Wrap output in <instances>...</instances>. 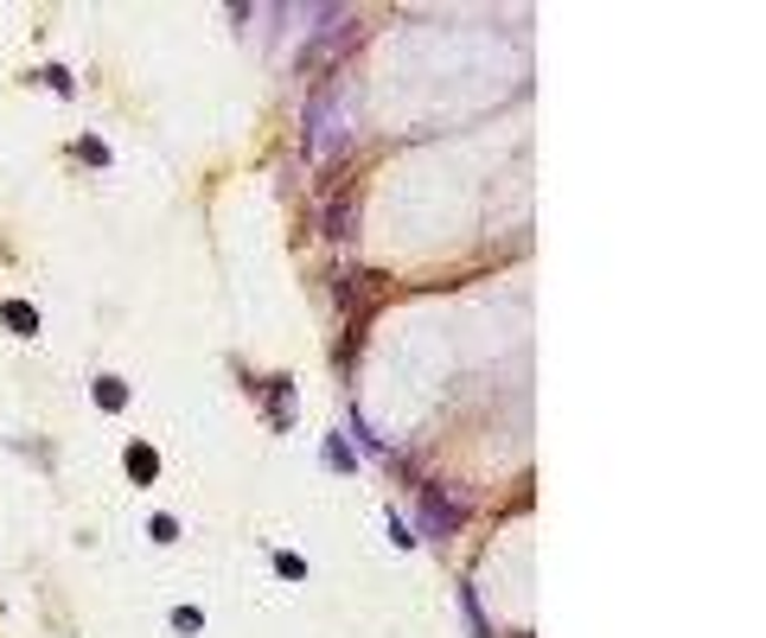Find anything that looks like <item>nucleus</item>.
Masks as SVG:
<instances>
[{
    "label": "nucleus",
    "mask_w": 766,
    "mask_h": 638,
    "mask_svg": "<svg viewBox=\"0 0 766 638\" xmlns=\"http://www.w3.org/2000/svg\"><path fill=\"white\" fill-rule=\"evenodd\" d=\"M300 141H307V166H345V153H352V121H345V90L332 83V77H313V90H307V109H300Z\"/></svg>",
    "instance_id": "f257e3e1"
},
{
    "label": "nucleus",
    "mask_w": 766,
    "mask_h": 638,
    "mask_svg": "<svg viewBox=\"0 0 766 638\" xmlns=\"http://www.w3.org/2000/svg\"><path fill=\"white\" fill-rule=\"evenodd\" d=\"M307 26H313V38L300 45V58H294V71L300 77H332L345 58H352V45H365V26H358V13L352 7H313L307 13Z\"/></svg>",
    "instance_id": "f03ea898"
},
{
    "label": "nucleus",
    "mask_w": 766,
    "mask_h": 638,
    "mask_svg": "<svg viewBox=\"0 0 766 638\" xmlns=\"http://www.w3.org/2000/svg\"><path fill=\"white\" fill-rule=\"evenodd\" d=\"M467 518H473V511H467V504H460V498H454L447 486H422L415 543H422V536H428V543H447V536H460V530H467Z\"/></svg>",
    "instance_id": "7ed1b4c3"
},
{
    "label": "nucleus",
    "mask_w": 766,
    "mask_h": 638,
    "mask_svg": "<svg viewBox=\"0 0 766 638\" xmlns=\"http://www.w3.org/2000/svg\"><path fill=\"white\" fill-rule=\"evenodd\" d=\"M384 288H390V281H384V275H358V268H339V275H332V301H339V313H370V294H384Z\"/></svg>",
    "instance_id": "20e7f679"
},
{
    "label": "nucleus",
    "mask_w": 766,
    "mask_h": 638,
    "mask_svg": "<svg viewBox=\"0 0 766 638\" xmlns=\"http://www.w3.org/2000/svg\"><path fill=\"white\" fill-rule=\"evenodd\" d=\"M262 403H268V428H294V376H268L262 383Z\"/></svg>",
    "instance_id": "39448f33"
},
{
    "label": "nucleus",
    "mask_w": 766,
    "mask_h": 638,
    "mask_svg": "<svg viewBox=\"0 0 766 638\" xmlns=\"http://www.w3.org/2000/svg\"><path fill=\"white\" fill-rule=\"evenodd\" d=\"M320 230H327L332 243H352V230H358V198H352V192L332 198L327 211H320Z\"/></svg>",
    "instance_id": "423d86ee"
},
{
    "label": "nucleus",
    "mask_w": 766,
    "mask_h": 638,
    "mask_svg": "<svg viewBox=\"0 0 766 638\" xmlns=\"http://www.w3.org/2000/svg\"><path fill=\"white\" fill-rule=\"evenodd\" d=\"M122 466H128V479H135V486H153V479H160V453L147 448V441H128Z\"/></svg>",
    "instance_id": "0eeeda50"
},
{
    "label": "nucleus",
    "mask_w": 766,
    "mask_h": 638,
    "mask_svg": "<svg viewBox=\"0 0 766 638\" xmlns=\"http://www.w3.org/2000/svg\"><path fill=\"white\" fill-rule=\"evenodd\" d=\"M460 613H467V638H499V626H492V619H485V606H479L473 581H460Z\"/></svg>",
    "instance_id": "6e6552de"
},
{
    "label": "nucleus",
    "mask_w": 766,
    "mask_h": 638,
    "mask_svg": "<svg viewBox=\"0 0 766 638\" xmlns=\"http://www.w3.org/2000/svg\"><path fill=\"white\" fill-rule=\"evenodd\" d=\"M90 396H96V409H103V415H122V409H128V383H122L115 371L96 376V383H90Z\"/></svg>",
    "instance_id": "1a4fd4ad"
},
{
    "label": "nucleus",
    "mask_w": 766,
    "mask_h": 638,
    "mask_svg": "<svg viewBox=\"0 0 766 638\" xmlns=\"http://www.w3.org/2000/svg\"><path fill=\"white\" fill-rule=\"evenodd\" d=\"M320 460H327V473H358V466H365L345 434H327V441H320Z\"/></svg>",
    "instance_id": "9d476101"
},
{
    "label": "nucleus",
    "mask_w": 766,
    "mask_h": 638,
    "mask_svg": "<svg viewBox=\"0 0 766 638\" xmlns=\"http://www.w3.org/2000/svg\"><path fill=\"white\" fill-rule=\"evenodd\" d=\"M0 320H7V333H20V338L38 333V313L26 301H0Z\"/></svg>",
    "instance_id": "9b49d317"
},
{
    "label": "nucleus",
    "mask_w": 766,
    "mask_h": 638,
    "mask_svg": "<svg viewBox=\"0 0 766 638\" xmlns=\"http://www.w3.org/2000/svg\"><path fill=\"white\" fill-rule=\"evenodd\" d=\"M77 160H83V166H96V173H103V166H110L115 153H110V141H103V135H77Z\"/></svg>",
    "instance_id": "f8f14e48"
},
{
    "label": "nucleus",
    "mask_w": 766,
    "mask_h": 638,
    "mask_svg": "<svg viewBox=\"0 0 766 638\" xmlns=\"http://www.w3.org/2000/svg\"><path fill=\"white\" fill-rule=\"evenodd\" d=\"M352 434H358V441H365L370 453H384V460L397 453V448H390V441H384V434H377V428H370V421H365V409H352Z\"/></svg>",
    "instance_id": "ddd939ff"
},
{
    "label": "nucleus",
    "mask_w": 766,
    "mask_h": 638,
    "mask_svg": "<svg viewBox=\"0 0 766 638\" xmlns=\"http://www.w3.org/2000/svg\"><path fill=\"white\" fill-rule=\"evenodd\" d=\"M147 536H153V543H180V518H173V511H153V518H147Z\"/></svg>",
    "instance_id": "4468645a"
},
{
    "label": "nucleus",
    "mask_w": 766,
    "mask_h": 638,
    "mask_svg": "<svg viewBox=\"0 0 766 638\" xmlns=\"http://www.w3.org/2000/svg\"><path fill=\"white\" fill-rule=\"evenodd\" d=\"M275 575H282V581H307V556H294V549H275Z\"/></svg>",
    "instance_id": "2eb2a0df"
},
{
    "label": "nucleus",
    "mask_w": 766,
    "mask_h": 638,
    "mask_svg": "<svg viewBox=\"0 0 766 638\" xmlns=\"http://www.w3.org/2000/svg\"><path fill=\"white\" fill-rule=\"evenodd\" d=\"M173 633H205V606H173Z\"/></svg>",
    "instance_id": "dca6fc26"
},
{
    "label": "nucleus",
    "mask_w": 766,
    "mask_h": 638,
    "mask_svg": "<svg viewBox=\"0 0 766 638\" xmlns=\"http://www.w3.org/2000/svg\"><path fill=\"white\" fill-rule=\"evenodd\" d=\"M45 83H52V90H58V96H77V83H71V71H65V65H45Z\"/></svg>",
    "instance_id": "f3484780"
},
{
    "label": "nucleus",
    "mask_w": 766,
    "mask_h": 638,
    "mask_svg": "<svg viewBox=\"0 0 766 638\" xmlns=\"http://www.w3.org/2000/svg\"><path fill=\"white\" fill-rule=\"evenodd\" d=\"M390 536H397V549H415V530L402 524V518H390Z\"/></svg>",
    "instance_id": "a211bd4d"
}]
</instances>
